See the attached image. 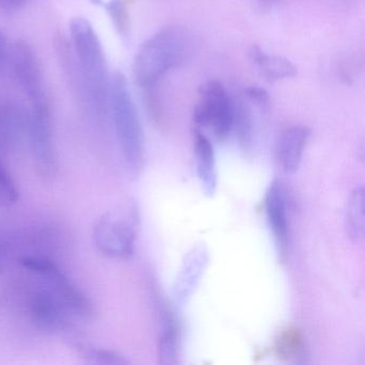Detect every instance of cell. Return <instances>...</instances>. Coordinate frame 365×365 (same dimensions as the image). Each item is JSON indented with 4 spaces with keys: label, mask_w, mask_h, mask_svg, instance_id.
Segmentation results:
<instances>
[{
    "label": "cell",
    "mask_w": 365,
    "mask_h": 365,
    "mask_svg": "<svg viewBox=\"0 0 365 365\" xmlns=\"http://www.w3.org/2000/svg\"><path fill=\"white\" fill-rule=\"evenodd\" d=\"M140 210L134 200L117 205L102 215L93 226L96 247L106 257L128 259L135 253Z\"/></svg>",
    "instance_id": "obj_3"
},
{
    "label": "cell",
    "mask_w": 365,
    "mask_h": 365,
    "mask_svg": "<svg viewBox=\"0 0 365 365\" xmlns=\"http://www.w3.org/2000/svg\"><path fill=\"white\" fill-rule=\"evenodd\" d=\"M8 54L7 38H6L4 31L0 29V63L5 61Z\"/></svg>",
    "instance_id": "obj_22"
},
{
    "label": "cell",
    "mask_w": 365,
    "mask_h": 365,
    "mask_svg": "<svg viewBox=\"0 0 365 365\" xmlns=\"http://www.w3.org/2000/svg\"><path fill=\"white\" fill-rule=\"evenodd\" d=\"M35 277L38 279L37 287L31 290L27 299V309L34 326L50 334L69 333L76 316L41 277Z\"/></svg>",
    "instance_id": "obj_5"
},
{
    "label": "cell",
    "mask_w": 365,
    "mask_h": 365,
    "mask_svg": "<svg viewBox=\"0 0 365 365\" xmlns=\"http://www.w3.org/2000/svg\"><path fill=\"white\" fill-rule=\"evenodd\" d=\"M31 0H0V9L8 14L20 11Z\"/></svg>",
    "instance_id": "obj_21"
},
{
    "label": "cell",
    "mask_w": 365,
    "mask_h": 365,
    "mask_svg": "<svg viewBox=\"0 0 365 365\" xmlns=\"http://www.w3.org/2000/svg\"><path fill=\"white\" fill-rule=\"evenodd\" d=\"M257 1L264 7H272V6L279 4L281 0H257Z\"/></svg>",
    "instance_id": "obj_23"
},
{
    "label": "cell",
    "mask_w": 365,
    "mask_h": 365,
    "mask_svg": "<svg viewBox=\"0 0 365 365\" xmlns=\"http://www.w3.org/2000/svg\"><path fill=\"white\" fill-rule=\"evenodd\" d=\"M195 150L196 173L202 185V192L208 197H212L217 189V162L212 143L202 132L195 133L194 142Z\"/></svg>",
    "instance_id": "obj_12"
},
{
    "label": "cell",
    "mask_w": 365,
    "mask_h": 365,
    "mask_svg": "<svg viewBox=\"0 0 365 365\" xmlns=\"http://www.w3.org/2000/svg\"><path fill=\"white\" fill-rule=\"evenodd\" d=\"M234 102V129L243 146L247 147L253 140V118L251 110L240 97L232 96Z\"/></svg>",
    "instance_id": "obj_16"
},
{
    "label": "cell",
    "mask_w": 365,
    "mask_h": 365,
    "mask_svg": "<svg viewBox=\"0 0 365 365\" xmlns=\"http://www.w3.org/2000/svg\"><path fill=\"white\" fill-rule=\"evenodd\" d=\"M27 136L38 172L46 178L54 177L57 170V157L50 106H31L29 113Z\"/></svg>",
    "instance_id": "obj_7"
},
{
    "label": "cell",
    "mask_w": 365,
    "mask_h": 365,
    "mask_svg": "<svg viewBox=\"0 0 365 365\" xmlns=\"http://www.w3.org/2000/svg\"><path fill=\"white\" fill-rule=\"evenodd\" d=\"M103 6L114 25L115 31L120 36L121 39L127 40L130 37L131 25L125 0H108Z\"/></svg>",
    "instance_id": "obj_18"
},
{
    "label": "cell",
    "mask_w": 365,
    "mask_h": 365,
    "mask_svg": "<svg viewBox=\"0 0 365 365\" xmlns=\"http://www.w3.org/2000/svg\"><path fill=\"white\" fill-rule=\"evenodd\" d=\"M161 328H160L158 356L163 365H174L178 359L179 328L176 318L170 309L161 311Z\"/></svg>",
    "instance_id": "obj_14"
},
{
    "label": "cell",
    "mask_w": 365,
    "mask_h": 365,
    "mask_svg": "<svg viewBox=\"0 0 365 365\" xmlns=\"http://www.w3.org/2000/svg\"><path fill=\"white\" fill-rule=\"evenodd\" d=\"M29 113L11 101L0 100V151L18 148L27 135Z\"/></svg>",
    "instance_id": "obj_10"
},
{
    "label": "cell",
    "mask_w": 365,
    "mask_h": 365,
    "mask_svg": "<svg viewBox=\"0 0 365 365\" xmlns=\"http://www.w3.org/2000/svg\"><path fill=\"white\" fill-rule=\"evenodd\" d=\"M20 198L18 187L0 159V207L11 206Z\"/></svg>",
    "instance_id": "obj_19"
},
{
    "label": "cell",
    "mask_w": 365,
    "mask_h": 365,
    "mask_svg": "<svg viewBox=\"0 0 365 365\" xmlns=\"http://www.w3.org/2000/svg\"><path fill=\"white\" fill-rule=\"evenodd\" d=\"M10 67L31 106H50L41 65L35 51L27 42L18 41L14 44L10 50Z\"/></svg>",
    "instance_id": "obj_6"
},
{
    "label": "cell",
    "mask_w": 365,
    "mask_h": 365,
    "mask_svg": "<svg viewBox=\"0 0 365 365\" xmlns=\"http://www.w3.org/2000/svg\"><path fill=\"white\" fill-rule=\"evenodd\" d=\"M245 96L247 99L259 106H266L269 104L270 96L266 89L260 86H249L245 89Z\"/></svg>",
    "instance_id": "obj_20"
},
{
    "label": "cell",
    "mask_w": 365,
    "mask_h": 365,
    "mask_svg": "<svg viewBox=\"0 0 365 365\" xmlns=\"http://www.w3.org/2000/svg\"><path fill=\"white\" fill-rule=\"evenodd\" d=\"M108 112L112 117L125 168L130 176L135 178L144 166V133L129 85L121 73L110 78Z\"/></svg>",
    "instance_id": "obj_2"
},
{
    "label": "cell",
    "mask_w": 365,
    "mask_h": 365,
    "mask_svg": "<svg viewBox=\"0 0 365 365\" xmlns=\"http://www.w3.org/2000/svg\"><path fill=\"white\" fill-rule=\"evenodd\" d=\"M193 48L191 35L180 27L158 31L142 44L134 59L136 85L145 91L155 89L170 70L180 67L191 57Z\"/></svg>",
    "instance_id": "obj_1"
},
{
    "label": "cell",
    "mask_w": 365,
    "mask_h": 365,
    "mask_svg": "<svg viewBox=\"0 0 365 365\" xmlns=\"http://www.w3.org/2000/svg\"><path fill=\"white\" fill-rule=\"evenodd\" d=\"M76 347L78 348L82 356L86 359L87 362L91 364L99 365H125L129 361L114 350L106 349V348L95 347V346L86 345V344L76 343Z\"/></svg>",
    "instance_id": "obj_17"
},
{
    "label": "cell",
    "mask_w": 365,
    "mask_h": 365,
    "mask_svg": "<svg viewBox=\"0 0 365 365\" xmlns=\"http://www.w3.org/2000/svg\"><path fill=\"white\" fill-rule=\"evenodd\" d=\"M193 120L197 127L212 130L219 140H226L232 133V96L221 83L209 81L200 88V101L194 108Z\"/></svg>",
    "instance_id": "obj_4"
},
{
    "label": "cell",
    "mask_w": 365,
    "mask_h": 365,
    "mask_svg": "<svg viewBox=\"0 0 365 365\" xmlns=\"http://www.w3.org/2000/svg\"><path fill=\"white\" fill-rule=\"evenodd\" d=\"M363 187L352 190L346 204L344 226L350 240L358 243L364 239L365 234V195Z\"/></svg>",
    "instance_id": "obj_15"
},
{
    "label": "cell",
    "mask_w": 365,
    "mask_h": 365,
    "mask_svg": "<svg viewBox=\"0 0 365 365\" xmlns=\"http://www.w3.org/2000/svg\"><path fill=\"white\" fill-rule=\"evenodd\" d=\"M249 57L260 76L268 82H279L296 76L297 68L292 61L284 57L267 54L259 46H252Z\"/></svg>",
    "instance_id": "obj_13"
},
{
    "label": "cell",
    "mask_w": 365,
    "mask_h": 365,
    "mask_svg": "<svg viewBox=\"0 0 365 365\" xmlns=\"http://www.w3.org/2000/svg\"><path fill=\"white\" fill-rule=\"evenodd\" d=\"M89 1L96 6H103L104 3H106V0H89Z\"/></svg>",
    "instance_id": "obj_24"
},
{
    "label": "cell",
    "mask_w": 365,
    "mask_h": 365,
    "mask_svg": "<svg viewBox=\"0 0 365 365\" xmlns=\"http://www.w3.org/2000/svg\"><path fill=\"white\" fill-rule=\"evenodd\" d=\"M209 260L210 254L204 243L194 245L185 254L173 284L172 298L175 304L183 307L191 300L208 268Z\"/></svg>",
    "instance_id": "obj_8"
},
{
    "label": "cell",
    "mask_w": 365,
    "mask_h": 365,
    "mask_svg": "<svg viewBox=\"0 0 365 365\" xmlns=\"http://www.w3.org/2000/svg\"><path fill=\"white\" fill-rule=\"evenodd\" d=\"M264 213L269 228L281 253H285L288 245V198L281 181L273 180L264 195Z\"/></svg>",
    "instance_id": "obj_9"
},
{
    "label": "cell",
    "mask_w": 365,
    "mask_h": 365,
    "mask_svg": "<svg viewBox=\"0 0 365 365\" xmlns=\"http://www.w3.org/2000/svg\"><path fill=\"white\" fill-rule=\"evenodd\" d=\"M309 135L311 130L304 125H292L282 132L277 143V155L284 172L292 174L298 170Z\"/></svg>",
    "instance_id": "obj_11"
}]
</instances>
